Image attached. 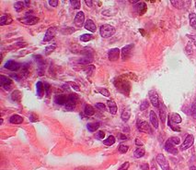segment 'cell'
Segmentation results:
<instances>
[{
  "instance_id": "cell-1",
  "label": "cell",
  "mask_w": 196,
  "mask_h": 170,
  "mask_svg": "<svg viewBox=\"0 0 196 170\" xmlns=\"http://www.w3.org/2000/svg\"><path fill=\"white\" fill-rule=\"evenodd\" d=\"M100 33L103 38L112 37L115 33V28L112 25H109V24H104L100 29Z\"/></svg>"
},
{
  "instance_id": "cell-2",
  "label": "cell",
  "mask_w": 196,
  "mask_h": 170,
  "mask_svg": "<svg viewBox=\"0 0 196 170\" xmlns=\"http://www.w3.org/2000/svg\"><path fill=\"white\" fill-rule=\"evenodd\" d=\"M157 163L159 165V166L161 167L162 170H169V165L166 159V157L162 154V153H159L157 155Z\"/></svg>"
},
{
  "instance_id": "cell-3",
  "label": "cell",
  "mask_w": 196,
  "mask_h": 170,
  "mask_svg": "<svg viewBox=\"0 0 196 170\" xmlns=\"http://www.w3.org/2000/svg\"><path fill=\"white\" fill-rule=\"evenodd\" d=\"M133 47H134V44H128L126 46H124V48L121 49V58L124 61H125L126 59H128L132 54V51L133 49Z\"/></svg>"
},
{
  "instance_id": "cell-4",
  "label": "cell",
  "mask_w": 196,
  "mask_h": 170,
  "mask_svg": "<svg viewBox=\"0 0 196 170\" xmlns=\"http://www.w3.org/2000/svg\"><path fill=\"white\" fill-rule=\"evenodd\" d=\"M74 22H75V25L78 28H81L82 26L85 25V14L83 11L78 12L75 17Z\"/></svg>"
},
{
  "instance_id": "cell-5",
  "label": "cell",
  "mask_w": 196,
  "mask_h": 170,
  "mask_svg": "<svg viewBox=\"0 0 196 170\" xmlns=\"http://www.w3.org/2000/svg\"><path fill=\"white\" fill-rule=\"evenodd\" d=\"M19 20L23 23L28 24V25H34V24H36L39 21V18L32 15H26L23 19H20Z\"/></svg>"
},
{
  "instance_id": "cell-6",
  "label": "cell",
  "mask_w": 196,
  "mask_h": 170,
  "mask_svg": "<svg viewBox=\"0 0 196 170\" xmlns=\"http://www.w3.org/2000/svg\"><path fill=\"white\" fill-rule=\"evenodd\" d=\"M137 129L141 132H146V133H152V129L149 126V124L146 121H138L137 123Z\"/></svg>"
},
{
  "instance_id": "cell-7",
  "label": "cell",
  "mask_w": 196,
  "mask_h": 170,
  "mask_svg": "<svg viewBox=\"0 0 196 170\" xmlns=\"http://www.w3.org/2000/svg\"><path fill=\"white\" fill-rule=\"evenodd\" d=\"M148 96H149V99L151 104L155 106V107H158L159 106V99H158V94L155 90H151L148 93Z\"/></svg>"
},
{
  "instance_id": "cell-8",
  "label": "cell",
  "mask_w": 196,
  "mask_h": 170,
  "mask_svg": "<svg viewBox=\"0 0 196 170\" xmlns=\"http://www.w3.org/2000/svg\"><path fill=\"white\" fill-rule=\"evenodd\" d=\"M193 141H194V137L192 135H188L184 141H183V143L181 144V146H180V150L181 151H184V150H187L188 148H190L192 145L193 144Z\"/></svg>"
},
{
  "instance_id": "cell-9",
  "label": "cell",
  "mask_w": 196,
  "mask_h": 170,
  "mask_svg": "<svg viewBox=\"0 0 196 170\" xmlns=\"http://www.w3.org/2000/svg\"><path fill=\"white\" fill-rule=\"evenodd\" d=\"M21 67H22V66H21L19 63L14 61V60H8V61L5 64V68L9 69V70H11V71H17V70H19Z\"/></svg>"
},
{
  "instance_id": "cell-10",
  "label": "cell",
  "mask_w": 196,
  "mask_h": 170,
  "mask_svg": "<svg viewBox=\"0 0 196 170\" xmlns=\"http://www.w3.org/2000/svg\"><path fill=\"white\" fill-rule=\"evenodd\" d=\"M56 32H57V29L56 27H51V28H49L44 35V37H43V41L44 42H49V41H51L54 36L56 34Z\"/></svg>"
},
{
  "instance_id": "cell-11",
  "label": "cell",
  "mask_w": 196,
  "mask_h": 170,
  "mask_svg": "<svg viewBox=\"0 0 196 170\" xmlns=\"http://www.w3.org/2000/svg\"><path fill=\"white\" fill-rule=\"evenodd\" d=\"M165 150L171 154H178V152H179L175 146V144L171 142L169 140H168L165 143Z\"/></svg>"
},
{
  "instance_id": "cell-12",
  "label": "cell",
  "mask_w": 196,
  "mask_h": 170,
  "mask_svg": "<svg viewBox=\"0 0 196 170\" xmlns=\"http://www.w3.org/2000/svg\"><path fill=\"white\" fill-rule=\"evenodd\" d=\"M120 53L121 51L119 48H113L108 52V57L111 61H116L117 59H119Z\"/></svg>"
},
{
  "instance_id": "cell-13",
  "label": "cell",
  "mask_w": 196,
  "mask_h": 170,
  "mask_svg": "<svg viewBox=\"0 0 196 170\" xmlns=\"http://www.w3.org/2000/svg\"><path fill=\"white\" fill-rule=\"evenodd\" d=\"M54 103L59 105H66L67 103V96L64 95V94H59L56 95L55 98H54Z\"/></svg>"
},
{
  "instance_id": "cell-14",
  "label": "cell",
  "mask_w": 196,
  "mask_h": 170,
  "mask_svg": "<svg viewBox=\"0 0 196 170\" xmlns=\"http://www.w3.org/2000/svg\"><path fill=\"white\" fill-rule=\"evenodd\" d=\"M85 29L88 30L91 32H95L96 30H97V26L96 24L94 23V21L92 20H88L87 21L85 22V25H84Z\"/></svg>"
},
{
  "instance_id": "cell-15",
  "label": "cell",
  "mask_w": 196,
  "mask_h": 170,
  "mask_svg": "<svg viewBox=\"0 0 196 170\" xmlns=\"http://www.w3.org/2000/svg\"><path fill=\"white\" fill-rule=\"evenodd\" d=\"M159 116H160V119L162 121V123L164 124L167 118V108L164 105V104L159 105Z\"/></svg>"
},
{
  "instance_id": "cell-16",
  "label": "cell",
  "mask_w": 196,
  "mask_h": 170,
  "mask_svg": "<svg viewBox=\"0 0 196 170\" xmlns=\"http://www.w3.org/2000/svg\"><path fill=\"white\" fill-rule=\"evenodd\" d=\"M149 118H150V121H151V124L154 126V128L157 129L158 128V119H157V115H156V113L154 111H150Z\"/></svg>"
},
{
  "instance_id": "cell-17",
  "label": "cell",
  "mask_w": 196,
  "mask_h": 170,
  "mask_svg": "<svg viewBox=\"0 0 196 170\" xmlns=\"http://www.w3.org/2000/svg\"><path fill=\"white\" fill-rule=\"evenodd\" d=\"M107 105H108L109 110H110V112H111V114L115 115V114L117 113V105H116V104L114 103V101H113V100H108Z\"/></svg>"
},
{
  "instance_id": "cell-18",
  "label": "cell",
  "mask_w": 196,
  "mask_h": 170,
  "mask_svg": "<svg viewBox=\"0 0 196 170\" xmlns=\"http://www.w3.org/2000/svg\"><path fill=\"white\" fill-rule=\"evenodd\" d=\"M12 22V18L10 17V15H2L1 18H0V25L4 26V25H7V24H10Z\"/></svg>"
},
{
  "instance_id": "cell-19",
  "label": "cell",
  "mask_w": 196,
  "mask_h": 170,
  "mask_svg": "<svg viewBox=\"0 0 196 170\" xmlns=\"http://www.w3.org/2000/svg\"><path fill=\"white\" fill-rule=\"evenodd\" d=\"M134 8H136V11H137V13H138L139 15H143L145 12L146 11V5H145V3H143V2L137 3V5L134 7Z\"/></svg>"
},
{
  "instance_id": "cell-20",
  "label": "cell",
  "mask_w": 196,
  "mask_h": 170,
  "mask_svg": "<svg viewBox=\"0 0 196 170\" xmlns=\"http://www.w3.org/2000/svg\"><path fill=\"white\" fill-rule=\"evenodd\" d=\"M9 121L11 124H20L23 122V117L19 115H13L9 118Z\"/></svg>"
},
{
  "instance_id": "cell-21",
  "label": "cell",
  "mask_w": 196,
  "mask_h": 170,
  "mask_svg": "<svg viewBox=\"0 0 196 170\" xmlns=\"http://www.w3.org/2000/svg\"><path fill=\"white\" fill-rule=\"evenodd\" d=\"M169 120L172 123H174V124H179V123H180L181 121H182L181 117L179 114H177V113H172V114H171L170 117H169Z\"/></svg>"
},
{
  "instance_id": "cell-22",
  "label": "cell",
  "mask_w": 196,
  "mask_h": 170,
  "mask_svg": "<svg viewBox=\"0 0 196 170\" xmlns=\"http://www.w3.org/2000/svg\"><path fill=\"white\" fill-rule=\"evenodd\" d=\"M78 100V97L77 94H74V93H72L70 94L69 96H67V103L66 105H75L77 104Z\"/></svg>"
},
{
  "instance_id": "cell-23",
  "label": "cell",
  "mask_w": 196,
  "mask_h": 170,
  "mask_svg": "<svg viewBox=\"0 0 196 170\" xmlns=\"http://www.w3.org/2000/svg\"><path fill=\"white\" fill-rule=\"evenodd\" d=\"M11 83H12V80L9 78L4 75H0V85H1L2 87L8 86V85H11Z\"/></svg>"
},
{
  "instance_id": "cell-24",
  "label": "cell",
  "mask_w": 196,
  "mask_h": 170,
  "mask_svg": "<svg viewBox=\"0 0 196 170\" xmlns=\"http://www.w3.org/2000/svg\"><path fill=\"white\" fill-rule=\"evenodd\" d=\"M36 92H37V95L39 97H42L44 93V87L42 81H38L37 84H36Z\"/></svg>"
},
{
  "instance_id": "cell-25",
  "label": "cell",
  "mask_w": 196,
  "mask_h": 170,
  "mask_svg": "<svg viewBox=\"0 0 196 170\" xmlns=\"http://www.w3.org/2000/svg\"><path fill=\"white\" fill-rule=\"evenodd\" d=\"M84 113L86 116L88 117H91L95 114V109L92 105H87L84 108Z\"/></svg>"
},
{
  "instance_id": "cell-26",
  "label": "cell",
  "mask_w": 196,
  "mask_h": 170,
  "mask_svg": "<svg viewBox=\"0 0 196 170\" xmlns=\"http://www.w3.org/2000/svg\"><path fill=\"white\" fill-rule=\"evenodd\" d=\"M130 117H131V112L129 110V108L124 109V112L121 113V120L124 121V122H127V121L129 120V118H130Z\"/></svg>"
},
{
  "instance_id": "cell-27",
  "label": "cell",
  "mask_w": 196,
  "mask_h": 170,
  "mask_svg": "<svg viewBox=\"0 0 196 170\" xmlns=\"http://www.w3.org/2000/svg\"><path fill=\"white\" fill-rule=\"evenodd\" d=\"M100 126H101V123H100V122L89 123V124H88V129H89L90 132H94V131H96L98 129L100 128Z\"/></svg>"
},
{
  "instance_id": "cell-28",
  "label": "cell",
  "mask_w": 196,
  "mask_h": 170,
  "mask_svg": "<svg viewBox=\"0 0 196 170\" xmlns=\"http://www.w3.org/2000/svg\"><path fill=\"white\" fill-rule=\"evenodd\" d=\"M11 99L15 102H20L21 99V93L19 91H15L11 94Z\"/></svg>"
},
{
  "instance_id": "cell-29",
  "label": "cell",
  "mask_w": 196,
  "mask_h": 170,
  "mask_svg": "<svg viewBox=\"0 0 196 170\" xmlns=\"http://www.w3.org/2000/svg\"><path fill=\"white\" fill-rule=\"evenodd\" d=\"M103 143L105 145H107V146H112V145H113L115 143V137L113 135L109 136L106 140L103 141Z\"/></svg>"
},
{
  "instance_id": "cell-30",
  "label": "cell",
  "mask_w": 196,
  "mask_h": 170,
  "mask_svg": "<svg viewBox=\"0 0 196 170\" xmlns=\"http://www.w3.org/2000/svg\"><path fill=\"white\" fill-rule=\"evenodd\" d=\"M145 150L144 148H137L136 151H134V156L136 157V158H141L145 155Z\"/></svg>"
},
{
  "instance_id": "cell-31",
  "label": "cell",
  "mask_w": 196,
  "mask_h": 170,
  "mask_svg": "<svg viewBox=\"0 0 196 170\" xmlns=\"http://www.w3.org/2000/svg\"><path fill=\"white\" fill-rule=\"evenodd\" d=\"M189 20H190V24L193 29H196V15L194 13H191L189 15Z\"/></svg>"
},
{
  "instance_id": "cell-32",
  "label": "cell",
  "mask_w": 196,
  "mask_h": 170,
  "mask_svg": "<svg viewBox=\"0 0 196 170\" xmlns=\"http://www.w3.org/2000/svg\"><path fill=\"white\" fill-rule=\"evenodd\" d=\"M93 39V35L92 34H89V33H85L83 35L80 36V41L82 42H85V43H87L90 40Z\"/></svg>"
},
{
  "instance_id": "cell-33",
  "label": "cell",
  "mask_w": 196,
  "mask_h": 170,
  "mask_svg": "<svg viewBox=\"0 0 196 170\" xmlns=\"http://www.w3.org/2000/svg\"><path fill=\"white\" fill-rule=\"evenodd\" d=\"M55 48H56V44H55L46 46V48H45V55H46V56H49L51 53H53V52L55 50Z\"/></svg>"
},
{
  "instance_id": "cell-34",
  "label": "cell",
  "mask_w": 196,
  "mask_h": 170,
  "mask_svg": "<svg viewBox=\"0 0 196 170\" xmlns=\"http://www.w3.org/2000/svg\"><path fill=\"white\" fill-rule=\"evenodd\" d=\"M25 8V6H24V2H21V1H19V2H16L14 4V8L17 12H20L23 10V8Z\"/></svg>"
},
{
  "instance_id": "cell-35",
  "label": "cell",
  "mask_w": 196,
  "mask_h": 170,
  "mask_svg": "<svg viewBox=\"0 0 196 170\" xmlns=\"http://www.w3.org/2000/svg\"><path fill=\"white\" fill-rule=\"evenodd\" d=\"M118 150H119V152L121 153H125L128 151V146H127V145H125V144H120Z\"/></svg>"
},
{
  "instance_id": "cell-36",
  "label": "cell",
  "mask_w": 196,
  "mask_h": 170,
  "mask_svg": "<svg viewBox=\"0 0 196 170\" xmlns=\"http://www.w3.org/2000/svg\"><path fill=\"white\" fill-rule=\"evenodd\" d=\"M70 4L73 7V8L75 9H78L80 8V1H78V0H71Z\"/></svg>"
},
{
  "instance_id": "cell-37",
  "label": "cell",
  "mask_w": 196,
  "mask_h": 170,
  "mask_svg": "<svg viewBox=\"0 0 196 170\" xmlns=\"http://www.w3.org/2000/svg\"><path fill=\"white\" fill-rule=\"evenodd\" d=\"M148 106H149V103L146 101V100H145V101H143V103L140 105V110H141V111H145V109L148 108Z\"/></svg>"
},
{
  "instance_id": "cell-38",
  "label": "cell",
  "mask_w": 196,
  "mask_h": 170,
  "mask_svg": "<svg viewBox=\"0 0 196 170\" xmlns=\"http://www.w3.org/2000/svg\"><path fill=\"white\" fill-rule=\"evenodd\" d=\"M44 91L46 93V96L47 97H50V94H51V86H50V84H48V83L44 84Z\"/></svg>"
},
{
  "instance_id": "cell-39",
  "label": "cell",
  "mask_w": 196,
  "mask_h": 170,
  "mask_svg": "<svg viewBox=\"0 0 196 170\" xmlns=\"http://www.w3.org/2000/svg\"><path fill=\"white\" fill-rule=\"evenodd\" d=\"M94 69H95V68H94V66H92V65H90V66H89V67H87L85 69H84V71L86 72L87 74H91L92 72L94 71Z\"/></svg>"
},
{
  "instance_id": "cell-40",
  "label": "cell",
  "mask_w": 196,
  "mask_h": 170,
  "mask_svg": "<svg viewBox=\"0 0 196 170\" xmlns=\"http://www.w3.org/2000/svg\"><path fill=\"white\" fill-rule=\"evenodd\" d=\"M99 92H100L103 96H106V97H109V96H110V92H109L107 89H104V88H99Z\"/></svg>"
},
{
  "instance_id": "cell-41",
  "label": "cell",
  "mask_w": 196,
  "mask_h": 170,
  "mask_svg": "<svg viewBox=\"0 0 196 170\" xmlns=\"http://www.w3.org/2000/svg\"><path fill=\"white\" fill-rule=\"evenodd\" d=\"M92 61V58L91 57H86V58H83V59H81V60H79V63H81V64H89V63H90Z\"/></svg>"
},
{
  "instance_id": "cell-42",
  "label": "cell",
  "mask_w": 196,
  "mask_h": 170,
  "mask_svg": "<svg viewBox=\"0 0 196 170\" xmlns=\"http://www.w3.org/2000/svg\"><path fill=\"white\" fill-rule=\"evenodd\" d=\"M171 4H172L175 8H181L182 5H183V2L182 1H171Z\"/></svg>"
},
{
  "instance_id": "cell-43",
  "label": "cell",
  "mask_w": 196,
  "mask_h": 170,
  "mask_svg": "<svg viewBox=\"0 0 196 170\" xmlns=\"http://www.w3.org/2000/svg\"><path fill=\"white\" fill-rule=\"evenodd\" d=\"M192 114L194 117H196V99L193 101L192 105Z\"/></svg>"
},
{
  "instance_id": "cell-44",
  "label": "cell",
  "mask_w": 196,
  "mask_h": 170,
  "mask_svg": "<svg viewBox=\"0 0 196 170\" xmlns=\"http://www.w3.org/2000/svg\"><path fill=\"white\" fill-rule=\"evenodd\" d=\"M168 126L172 129L174 131H180V129L179 128V127H175L173 124H172V122H171V121L169 120V118H168Z\"/></svg>"
},
{
  "instance_id": "cell-45",
  "label": "cell",
  "mask_w": 196,
  "mask_h": 170,
  "mask_svg": "<svg viewBox=\"0 0 196 170\" xmlns=\"http://www.w3.org/2000/svg\"><path fill=\"white\" fill-rule=\"evenodd\" d=\"M129 166H130V164H129L128 162H125V163H124V164H122V165L119 167L118 170H127V169L129 168Z\"/></svg>"
},
{
  "instance_id": "cell-46",
  "label": "cell",
  "mask_w": 196,
  "mask_h": 170,
  "mask_svg": "<svg viewBox=\"0 0 196 170\" xmlns=\"http://www.w3.org/2000/svg\"><path fill=\"white\" fill-rule=\"evenodd\" d=\"M172 143H174L175 145L176 144H179L180 142V138H178V137H171V138H169L168 139Z\"/></svg>"
},
{
  "instance_id": "cell-47",
  "label": "cell",
  "mask_w": 196,
  "mask_h": 170,
  "mask_svg": "<svg viewBox=\"0 0 196 170\" xmlns=\"http://www.w3.org/2000/svg\"><path fill=\"white\" fill-rule=\"evenodd\" d=\"M96 108L100 109V110H105L106 106H105V105H104V104H101V103H97V104H96Z\"/></svg>"
},
{
  "instance_id": "cell-48",
  "label": "cell",
  "mask_w": 196,
  "mask_h": 170,
  "mask_svg": "<svg viewBox=\"0 0 196 170\" xmlns=\"http://www.w3.org/2000/svg\"><path fill=\"white\" fill-rule=\"evenodd\" d=\"M96 137H97L98 139H103V138L105 137V133H104L103 131L100 130V131L96 134Z\"/></svg>"
},
{
  "instance_id": "cell-49",
  "label": "cell",
  "mask_w": 196,
  "mask_h": 170,
  "mask_svg": "<svg viewBox=\"0 0 196 170\" xmlns=\"http://www.w3.org/2000/svg\"><path fill=\"white\" fill-rule=\"evenodd\" d=\"M30 120L31 121V122H36V121L38 120V117L36 116L35 114H31V116H30Z\"/></svg>"
},
{
  "instance_id": "cell-50",
  "label": "cell",
  "mask_w": 196,
  "mask_h": 170,
  "mask_svg": "<svg viewBox=\"0 0 196 170\" xmlns=\"http://www.w3.org/2000/svg\"><path fill=\"white\" fill-rule=\"evenodd\" d=\"M140 167H141L142 170H148V169H149V165H148V163H144V164H142Z\"/></svg>"
},
{
  "instance_id": "cell-51",
  "label": "cell",
  "mask_w": 196,
  "mask_h": 170,
  "mask_svg": "<svg viewBox=\"0 0 196 170\" xmlns=\"http://www.w3.org/2000/svg\"><path fill=\"white\" fill-rule=\"evenodd\" d=\"M49 4H50V6H52L54 8H56L57 5H58V1H57V0H54V1H53V0H50V1H49Z\"/></svg>"
},
{
  "instance_id": "cell-52",
  "label": "cell",
  "mask_w": 196,
  "mask_h": 170,
  "mask_svg": "<svg viewBox=\"0 0 196 170\" xmlns=\"http://www.w3.org/2000/svg\"><path fill=\"white\" fill-rule=\"evenodd\" d=\"M75 170H93L91 167H88V166H79V167H77Z\"/></svg>"
},
{
  "instance_id": "cell-53",
  "label": "cell",
  "mask_w": 196,
  "mask_h": 170,
  "mask_svg": "<svg viewBox=\"0 0 196 170\" xmlns=\"http://www.w3.org/2000/svg\"><path fill=\"white\" fill-rule=\"evenodd\" d=\"M70 85L72 86V88H74V89H75L77 92H78V91H79V86H78V85H77L75 82H70Z\"/></svg>"
},
{
  "instance_id": "cell-54",
  "label": "cell",
  "mask_w": 196,
  "mask_h": 170,
  "mask_svg": "<svg viewBox=\"0 0 196 170\" xmlns=\"http://www.w3.org/2000/svg\"><path fill=\"white\" fill-rule=\"evenodd\" d=\"M75 108V105H66V110L67 111H72L73 109Z\"/></svg>"
},
{
  "instance_id": "cell-55",
  "label": "cell",
  "mask_w": 196,
  "mask_h": 170,
  "mask_svg": "<svg viewBox=\"0 0 196 170\" xmlns=\"http://www.w3.org/2000/svg\"><path fill=\"white\" fill-rule=\"evenodd\" d=\"M189 36V38L193 42L194 45L196 46V35H188Z\"/></svg>"
},
{
  "instance_id": "cell-56",
  "label": "cell",
  "mask_w": 196,
  "mask_h": 170,
  "mask_svg": "<svg viewBox=\"0 0 196 170\" xmlns=\"http://www.w3.org/2000/svg\"><path fill=\"white\" fill-rule=\"evenodd\" d=\"M9 76H10V78L14 79V80H20V78L19 77V74H10Z\"/></svg>"
},
{
  "instance_id": "cell-57",
  "label": "cell",
  "mask_w": 196,
  "mask_h": 170,
  "mask_svg": "<svg viewBox=\"0 0 196 170\" xmlns=\"http://www.w3.org/2000/svg\"><path fill=\"white\" fill-rule=\"evenodd\" d=\"M85 3H86V5H87V6H89V8H91V7H92V4H93V3H92V1H91V0H86V1H85Z\"/></svg>"
},
{
  "instance_id": "cell-58",
  "label": "cell",
  "mask_w": 196,
  "mask_h": 170,
  "mask_svg": "<svg viewBox=\"0 0 196 170\" xmlns=\"http://www.w3.org/2000/svg\"><path fill=\"white\" fill-rule=\"evenodd\" d=\"M136 144L138 145V146H143V145H144V143L142 141H140V140H138V139L136 140Z\"/></svg>"
},
{
  "instance_id": "cell-59",
  "label": "cell",
  "mask_w": 196,
  "mask_h": 170,
  "mask_svg": "<svg viewBox=\"0 0 196 170\" xmlns=\"http://www.w3.org/2000/svg\"><path fill=\"white\" fill-rule=\"evenodd\" d=\"M10 87H11V85H8V86H4L3 88H4L6 91H9V90H10Z\"/></svg>"
},
{
  "instance_id": "cell-60",
  "label": "cell",
  "mask_w": 196,
  "mask_h": 170,
  "mask_svg": "<svg viewBox=\"0 0 196 170\" xmlns=\"http://www.w3.org/2000/svg\"><path fill=\"white\" fill-rule=\"evenodd\" d=\"M121 140H126L127 137H126L125 135H124V134H121Z\"/></svg>"
},
{
  "instance_id": "cell-61",
  "label": "cell",
  "mask_w": 196,
  "mask_h": 170,
  "mask_svg": "<svg viewBox=\"0 0 196 170\" xmlns=\"http://www.w3.org/2000/svg\"><path fill=\"white\" fill-rule=\"evenodd\" d=\"M190 169H191V170H196V166H193V165H192V166H191Z\"/></svg>"
},
{
  "instance_id": "cell-62",
  "label": "cell",
  "mask_w": 196,
  "mask_h": 170,
  "mask_svg": "<svg viewBox=\"0 0 196 170\" xmlns=\"http://www.w3.org/2000/svg\"><path fill=\"white\" fill-rule=\"evenodd\" d=\"M24 4H25L26 6H29L30 5V1H25V2H24Z\"/></svg>"
},
{
  "instance_id": "cell-63",
  "label": "cell",
  "mask_w": 196,
  "mask_h": 170,
  "mask_svg": "<svg viewBox=\"0 0 196 170\" xmlns=\"http://www.w3.org/2000/svg\"><path fill=\"white\" fill-rule=\"evenodd\" d=\"M195 8H196V2H195Z\"/></svg>"
}]
</instances>
